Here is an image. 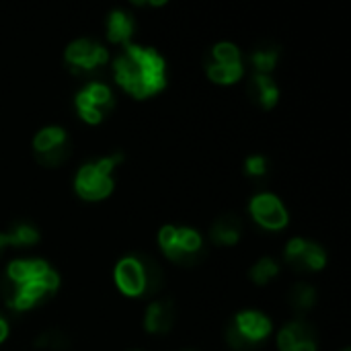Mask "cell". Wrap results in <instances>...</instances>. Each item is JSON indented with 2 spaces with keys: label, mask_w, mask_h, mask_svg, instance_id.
Here are the masks:
<instances>
[{
  "label": "cell",
  "mask_w": 351,
  "mask_h": 351,
  "mask_svg": "<svg viewBox=\"0 0 351 351\" xmlns=\"http://www.w3.org/2000/svg\"><path fill=\"white\" fill-rule=\"evenodd\" d=\"M134 29H136V19L132 12L123 10V8H115L109 12L107 16V39L113 45H128L132 43L134 37Z\"/></svg>",
  "instance_id": "9a60e30c"
},
{
  "label": "cell",
  "mask_w": 351,
  "mask_h": 351,
  "mask_svg": "<svg viewBox=\"0 0 351 351\" xmlns=\"http://www.w3.org/2000/svg\"><path fill=\"white\" fill-rule=\"evenodd\" d=\"M187 351H191V350H187Z\"/></svg>",
  "instance_id": "4316f807"
},
{
  "label": "cell",
  "mask_w": 351,
  "mask_h": 351,
  "mask_svg": "<svg viewBox=\"0 0 351 351\" xmlns=\"http://www.w3.org/2000/svg\"><path fill=\"white\" fill-rule=\"evenodd\" d=\"M8 333H10V329H8V321H6V319L2 317V313H0V346L6 341Z\"/></svg>",
  "instance_id": "cb8c5ba5"
},
{
  "label": "cell",
  "mask_w": 351,
  "mask_h": 351,
  "mask_svg": "<svg viewBox=\"0 0 351 351\" xmlns=\"http://www.w3.org/2000/svg\"><path fill=\"white\" fill-rule=\"evenodd\" d=\"M64 62L72 72L88 74L103 68L109 62V51L105 49V45H101L90 37H78L66 45Z\"/></svg>",
  "instance_id": "30bf717a"
},
{
  "label": "cell",
  "mask_w": 351,
  "mask_h": 351,
  "mask_svg": "<svg viewBox=\"0 0 351 351\" xmlns=\"http://www.w3.org/2000/svg\"><path fill=\"white\" fill-rule=\"evenodd\" d=\"M249 214L263 230L280 232L290 224V214L276 193H259L249 202Z\"/></svg>",
  "instance_id": "8fae6325"
},
{
  "label": "cell",
  "mask_w": 351,
  "mask_h": 351,
  "mask_svg": "<svg viewBox=\"0 0 351 351\" xmlns=\"http://www.w3.org/2000/svg\"><path fill=\"white\" fill-rule=\"evenodd\" d=\"M37 348H43V350H64L68 346L66 337L62 333H56V331H49V333H43L41 337H37Z\"/></svg>",
  "instance_id": "603a6c76"
},
{
  "label": "cell",
  "mask_w": 351,
  "mask_h": 351,
  "mask_svg": "<svg viewBox=\"0 0 351 351\" xmlns=\"http://www.w3.org/2000/svg\"><path fill=\"white\" fill-rule=\"evenodd\" d=\"M78 117L88 125H99L115 107V95L105 82H88L74 97Z\"/></svg>",
  "instance_id": "ba28073f"
},
{
  "label": "cell",
  "mask_w": 351,
  "mask_h": 351,
  "mask_svg": "<svg viewBox=\"0 0 351 351\" xmlns=\"http://www.w3.org/2000/svg\"><path fill=\"white\" fill-rule=\"evenodd\" d=\"M286 263L296 269V271H304V274H315L325 269L327 265V253L321 245L302 239V237H294L288 241L286 251H284Z\"/></svg>",
  "instance_id": "7c38bea8"
},
{
  "label": "cell",
  "mask_w": 351,
  "mask_h": 351,
  "mask_svg": "<svg viewBox=\"0 0 351 351\" xmlns=\"http://www.w3.org/2000/svg\"><path fill=\"white\" fill-rule=\"evenodd\" d=\"M113 78L130 97L150 99L167 88V60L154 47L128 43L113 60Z\"/></svg>",
  "instance_id": "6da1fadb"
},
{
  "label": "cell",
  "mask_w": 351,
  "mask_h": 351,
  "mask_svg": "<svg viewBox=\"0 0 351 351\" xmlns=\"http://www.w3.org/2000/svg\"><path fill=\"white\" fill-rule=\"evenodd\" d=\"M206 74L210 82L230 86L245 76V62L239 45L232 41H218L206 58Z\"/></svg>",
  "instance_id": "5b68a950"
},
{
  "label": "cell",
  "mask_w": 351,
  "mask_h": 351,
  "mask_svg": "<svg viewBox=\"0 0 351 351\" xmlns=\"http://www.w3.org/2000/svg\"><path fill=\"white\" fill-rule=\"evenodd\" d=\"M121 160H123L121 154H111V156H103L93 162H84L74 175L76 195L84 202L107 199L115 189L113 171L117 169V165Z\"/></svg>",
  "instance_id": "277c9868"
},
{
  "label": "cell",
  "mask_w": 351,
  "mask_h": 351,
  "mask_svg": "<svg viewBox=\"0 0 351 351\" xmlns=\"http://www.w3.org/2000/svg\"><path fill=\"white\" fill-rule=\"evenodd\" d=\"M175 325V306L171 300H154L144 315V329L150 335H167Z\"/></svg>",
  "instance_id": "5bb4252c"
},
{
  "label": "cell",
  "mask_w": 351,
  "mask_h": 351,
  "mask_svg": "<svg viewBox=\"0 0 351 351\" xmlns=\"http://www.w3.org/2000/svg\"><path fill=\"white\" fill-rule=\"evenodd\" d=\"M274 331V325L269 317H265L259 311H243L234 317L232 325L226 331L228 346L237 351L255 350L259 343H263Z\"/></svg>",
  "instance_id": "8992f818"
},
{
  "label": "cell",
  "mask_w": 351,
  "mask_h": 351,
  "mask_svg": "<svg viewBox=\"0 0 351 351\" xmlns=\"http://www.w3.org/2000/svg\"><path fill=\"white\" fill-rule=\"evenodd\" d=\"M158 245L167 259L181 265L193 263L204 249V241L197 230L189 226H173V224H165L158 230Z\"/></svg>",
  "instance_id": "52a82bcc"
},
{
  "label": "cell",
  "mask_w": 351,
  "mask_h": 351,
  "mask_svg": "<svg viewBox=\"0 0 351 351\" xmlns=\"http://www.w3.org/2000/svg\"><path fill=\"white\" fill-rule=\"evenodd\" d=\"M343 351H351V350H350V348H346V350H343Z\"/></svg>",
  "instance_id": "484cf974"
},
{
  "label": "cell",
  "mask_w": 351,
  "mask_h": 351,
  "mask_svg": "<svg viewBox=\"0 0 351 351\" xmlns=\"http://www.w3.org/2000/svg\"><path fill=\"white\" fill-rule=\"evenodd\" d=\"M280 62V47L276 43H261L257 49H253L251 53V64L255 68V74H267L271 76V72L276 70Z\"/></svg>",
  "instance_id": "ac0fdd59"
},
{
  "label": "cell",
  "mask_w": 351,
  "mask_h": 351,
  "mask_svg": "<svg viewBox=\"0 0 351 351\" xmlns=\"http://www.w3.org/2000/svg\"><path fill=\"white\" fill-rule=\"evenodd\" d=\"M280 276V263L271 257H261L249 271V278L257 286H267Z\"/></svg>",
  "instance_id": "44dd1931"
},
{
  "label": "cell",
  "mask_w": 351,
  "mask_h": 351,
  "mask_svg": "<svg viewBox=\"0 0 351 351\" xmlns=\"http://www.w3.org/2000/svg\"><path fill=\"white\" fill-rule=\"evenodd\" d=\"M33 152L39 165L60 167L70 158V140L68 132L60 125H45L33 136Z\"/></svg>",
  "instance_id": "9c48e42d"
},
{
  "label": "cell",
  "mask_w": 351,
  "mask_h": 351,
  "mask_svg": "<svg viewBox=\"0 0 351 351\" xmlns=\"http://www.w3.org/2000/svg\"><path fill=\"white\" fill-rule=\"evenodd\" d=\"M60 274L43 259H14L6 267L2 296L10 311L27 313L56 294Z\"/></svg>",
  "instance_id": "7a4b0ae2"
},
{
  "label": "cell",
  "mask_w": 351,
  "mask_h": 351,
  "mask_svg": "<svg viewBox=\"0 0 351 351\" xmlns=\"http://www.w3.org/2000/svg\"><path fill=\"white\" fill-rule=\"evenodd\" d=\"M288 302L294 311L298 313H304V311H311L315 304H317V290L306 284V282H298L290 288V294H288Z\"/></svg>",
  "instance_id": "d6986e66"
},
{
  "label": "cell",
  "mask_w": 351,
  "mask_h": 351,
  "mask_svg": "<svg viewBox=\"0 0 351 351\" xmlns=\"http://www.w3.org/2000/svg\"><path fill=\"white\" fill-rule=\"evenodd\" d=\"M245 173L253 179L257 177H265L267 175V158L261 154H251L245 160Z\"/></svg>",
  "instance_id": "7402d4cb"
},
{
  "label": "cell",
  "mask_w": 351,
  "mask_h": 351,
  "mask_svg": "<svg viewBox=\"0 0 351 351\" xmlns=\"http://www.w3.org/2000/svg\"><path fill=\"white\" fill-rule=\"evenodd\" d=\"M241 234H243V222L237 214H224L220 216L212 228H210V237L216 245H222V247H232L241 241Z\"/></svg>",
  "instance_id": "e0dca14e"
},
{
  "label": "cell",
  "mask_w": 351,
  "mask_h": 351,
  "mask_svg": "<svg viewBox=\"0 0 351 351\" xmlns=\"http://www.w3.org/2000/svg\"><path fill=\"white\" fill-rule=\"evenodd\" d=\"M8 247H33L39 243V230L33 224L19 222L8 232H4Z\"/></svg>",
  "instance_id": "ffe728a7"
},
{
  "label": "cell",
  "mask_w": 351,
  "mask_h": 351,
  "mask_svg": "<svg viewBox=\"0 0 351 351\" xmlns=\"http://www.w3.org/2000/svg\"><path fill=\"white\" fill-rule=\"evenodd\" d=\"M6 247H8V243H6V237H4V232H0V257L4 255Z\"/></svg>",
  "instance_id": "d4e9b609"
},
{
  "label": "cell",
  "mask_w": 351,
  "mask_h": 351,
  "mask_svg": "<svg viewBox=\"0 0 351 351\" xmlns=\"http://www.w3.org/2000/svg\"><path fill=\"white\" fill-rule=\"evenodd\" d=\"M113 282L128 298H146L162 288V269L146 255H125L113 267Z\"/></svg>",
  "instance_id": "3957f363"
},
{
  "label": "cell",
  "mask_w": 351,
  "mask_h": 351,
  "mask_svg": "<svg viewBox=\"0 0 351 351\" xmlns=\"http://www.w3.org/2000/svg\"><path fill=\"white\" fill-rule=\"evenodd\" d=\"M249 97L253 103H257L261 109L269 111L278 105L280 101V86L276 80L267 74H253L249 80Z\"/></svg>",
  "instance_id": "2e32d148"
},
{
  "label": "cell",
  "mask_w": 351,
  "mask_h": 351,
  "mask_svg": "<svg viewBox=\"0 0 351 351\" xmlns=\"http://www.w3.org/2000/svg\"><path fill=\"white\" fill-rule=\"evenodd\" d=\"M280 351H319L317 333L311 323L296 319L288 325H284L276 337Z\"/></svg>",
  "instance_id": "4fadbf2b"
}]
</instances>
